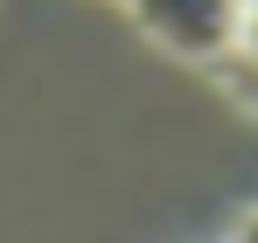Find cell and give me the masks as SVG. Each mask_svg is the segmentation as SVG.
I'll use <instances>...</instances> for the list:
<instances>
[{"label": "cell", "instance_id": "obj_1", "mask_svg": "<svg viewBox=\"0 0 258 243\" xmlns=\"http://www.w3.org/2000/svg\"><path fill=\"white\" fill-rule=\"evenodd\" d=\"M147 35H161L174 56L223 63L237 49V0H126Z\"/></svg>", "mask_w": 258, "mask_h": 243}, {"label": "cell", "instance_id": "obj_5", "mask_svg": "<svg viewBox=\"0 0 258 243\" xmlns=\"http://www.w3.org/2000/svg\"><path fill=\"white\" fill-rule=\"evenodd\" d=\"M237 7H244V0H237Z\"/></svg>", "mask_w": 258, "mask_h": 243}, {"label": "cell", "instance_id": "obj_2", "mask_svg": "<svg viewBox=\"0 0 258 243\" xmlns=\"http://www.w3.org/2000/svg\"><path fill=\"white\" fill-rule=\"evenodd\" d=\"M223 83L258 111V56H223Z\"/></svg>", "mask_w": 258, "mask_h": 243}, {"label": "cell", "instance_id": "obj_4", "mask_svg": "<svg viewBox=\"0 0 258 243\" xmlns=\"http://www.w3.org/2000/svg\"><path fill=\"white\" fill-rule=\"evenodd\" d=\"M223 243H258V215H244V222H237V229H230Z\"/></svg>", "mask_w": 258, "mask_h": 243}, {"label": "cell", "instance_id": "obj_3", "mask_svg": "<svg viewBox=\"0 0 258 243\" xmlns=\"http://www.w3.org/2000/svg\"><path fill=\"white\" fill-rule=\"evenodd\" d=\"M230 56H258V0L237 7V49H230Z\"/></svg>", "mask_w": 258, "mask_h": 243}]
</instances>
